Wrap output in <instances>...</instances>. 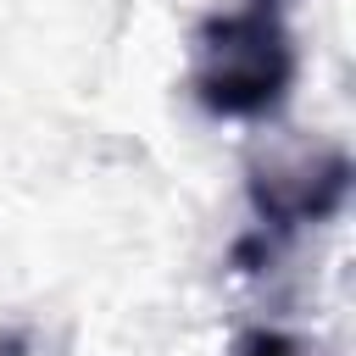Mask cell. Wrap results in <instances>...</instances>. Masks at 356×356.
Returning <instances> with one entry per match:
<instances>
[{
    "label": "cell",
    "instance_id": "6da1fadb",
    "mask_svg": "<svg viewBox=\"0 0 356 356\" xmlns=\"http://www.w3.org/2000/svg\"><path fill=\"white\" fill-rule=\"evenodd\" d=\"M295 0H234L195 28L189 95L217 122H267L284 111L300 50L289 33Z\"/></svg>",
    "mask_w": 356,
    "mask_h": 356
},
{
    "label": "cell",
    "instance_id": "7a4b0ae2",
    "mask_svg": "<svg viewBox=\"0 0 356 356\" xmlns=\"http://www.w3.org/2000/svg\"><path fill=\"white\" fill-rule=\"evenodd\" d=\"M350 195V156L345 150H300L273 156L267 167H250V211L267 234H300L312 222H328Z\"/></svg>",
    "mask_w": 356,
    "mask_h": 356
},
{
    "label": "cell",
    "instance_id": "3957f363",
    "mask_svg": "<svg viewBox=\"0 0 356 356\" xmlns=\"http://www.w3.org/2000/svg\"><path fill=\"white\" fill-rule=\"evenodd\" d=\"M234 356H312L300 339H289L284 328H250L234 339Z\"/></svg>",
    "mask_w": 356,
    "mask_h": 356
}]
</instances>
